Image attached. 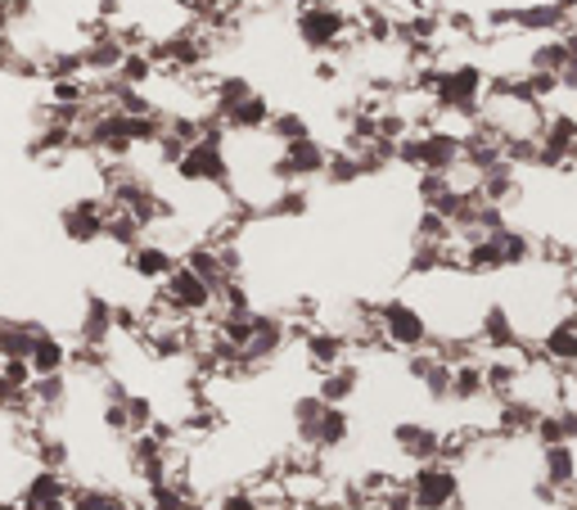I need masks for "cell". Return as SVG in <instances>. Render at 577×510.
<instances>
[{"label": "cell", "mask_w": 577, "mask_h": 510, "mask_svg": "<svg viewBox=\"0 0 577 510\" xmlns=\"http://www.w3.org/2000/svg\"><path fill=\"white\" fill-rule=\"evenodd\" d=\"M487 72L478 63H455L442 72V82L434 91V104L438 114H455V118H470L478 123L483 118V104H487Z\"/></svg>", "instance_id": "obj_1"}, {"label": "cell", "mask_w": 577, "mask_h": 510, "mask_svg": "<svg viewBox=\"0 0 577 510\" xmlns=\"http://www.w3.org/2000/svg\"><path fill=\"white\" fill-rule=\"evenodd\" d=\"M374 321H379V339L389 348H402V352H425L434 344L429 335V316L419 312L415 303L406 299H389L374 308Z\"/></svg>", "instance_id": "obj_2"}, {"label": "cell", "mask_w": 577, "mask_h": 510, "mask_svg": "<svg viewBox=\"0 0 577 510\" xmlns=\"http://www.w3.org/2000/svg\"><path fill=\"white\" fill-rule=\"evenodd\" d=\"M293 27H298V42L312 46V50H334L353 36V19L338 5H325V0H307L293 19Z\"/></svg>", "instance_id": "obj_3"}, {"label": "cell", "mask_w": 577, "mask_h": 510, "mask_svg": "<svg viewBox=\"0 0 577 510\" xmlns=\"http://www.w3.org/2000/svg\"><path fill=\"white\" fill-rule=\"evenodd\" d=\"M406 492H411L415 510H460V475H455V465H447V461L415 465Z\"/></svg>", "instance_id": "obj_4"}, {"label": "cell", "mask_w": 577, "mask_h": 510, "mask_svg": "<svg viewBox=\"0 0 577 510\" xmlns=\"http://www.w3.org/2000/svg\"><path fill=\"white\" fill-rule=\"evenodd\" d=\"M221 140H226V131H208L172 172L181 181H189V186H221V190H230V163H226V144Z\"/></svg>", "instance_id": "obj_5"}, {"label": "cell", "mask_w": 577, "mask_h": 510, "mask_svg": "<svg viewBox=\"0 0 577 510\" xmlns=\"http://www.w3.org/2000/svg\"><path fill=\"white\" fill-rule=\"evenodd\" d=\"M159 294H163L181 316H204V312H212V303H217V289H212L208 280H199L185 263L163 280Z\"/></svg>", "instance_id": "obj_6"}, {"label": "cell", "mask_w": 577, "mask_h": 510, "mask_svg": "<svg viewBox=\"0 0 577 510\" xmlns=\"http://www.w3.org/2000/svg\"><path fill=\"white\" fill-rule=\"evenodd\" d=\"M325 167H330V150L316 136H307V140L285 144L280 159L272 163V176L289 186V181H302V176H325Z\"/></svg>", "instance_id": "obj_7"}, {"label": "cell", "mask_w": 577, "mask_h": 510, "mask_svg": "<svg viewBox=\"0 0 577 510\" xmlns=\"http://www.w3.org/2000/svg\"><path fill=\"white\" fill-rule=\"evenodd\" d=\"M59 222L72 244H95L104 240V227H108V199H72L59 212Z\"/></svg>", "instance_id": "obj_8"}, {"label": "cell", "mask_w": 577, "mask_h": 510, "mask_svg": "<svg viewBox=\"0 0 577 510\" xmlns=\"http://www.w3.org/2000/svg\"><path fill=\"white\" fill-rule=\"evenodd\" d=\"M442 439H447V433H438L434 425H419V420H402V425L393 429V448H397L406 461H415V465L442 461Z\"/></svg>", "instance_id": "obj_9"}, {"label": "cell", "mask_w": 577, "mask_h": 510, "mask_svg": "<svg viewBox=\"0 0 577 510\" xmlns=\"http://www.w3.org/2000/svg\"><path fill=\"white\" fill-rule=\"evenodd\" d=\"M542 167H564L577 159V118L573 114H551L542 127Z\"/></svg>", "instance_id": "obj_10"}, {"label": "cell", "mask_w": 577, "mask_h": 510, "mask_svg": "<svg viewBox=\"0 0 577 510\" xmlns=\"http://www.w3.org/2000/svg\"><path fill=\"white\" fill-rule=\"evenodd\" d=\"M536 344H542V357L551 361V367H559V371H577V312L564 316V321H555Z\"/></svg>", "instance_id": "obj_11"}, {"label": "cell", "mask_w": 577, "mask_h": 510, "mask_svg": "<svg viewBox=\"0 0 577 510\" xmlns=\"http://www.w3.org/2000/svg\"><path fill=\"white\" fill-rule=\"evenodd\" d=\"M285 339H289V325H285L280 316H257V335H253V344H249L244 357H240V371L272 361V357L285 348Z\"/></svg>", "instance_id": "obj_12"}, {"label": "cell", "mask_w": 577, "mask_h": 510, "mask_svg": "<svg viewBox=\"0 0 577 510\" xmlns=\"http://www.w3.org/2000/svg\"><path fill=\"white\" fill-rule=\"evenodd\" d=\"M302 348H307V361H312V367H316V371L325 375V371L343 367V357H348L353 339L343 335V331H307Z\"/></svg>", "instance_id": "obj_13"}, {"label": "cell", "mask_w": 577, "mask_h": 510, "mask_svg": "<svg viewBox=\"0 0 577 510\" xmlns=\"http://www.w3.org/2000/svg\"><path fill=\"white\" fill-rule=\"evenodd\" d=\"M212 50L199 42V36H168V42L159 46V50H149V59L153 63H172L176 72H195V68H204V59H208Z\"/></svg>", "instance_id": "obj_14"}, {"label": "cell", "mask_w": 577, "mask_h": 510, "mask_svg": "<svg viewBox=\"0 0 577 510\" xmlns=\"http://www.w3.org/2000/svg\"><path fill=\"white\" fill-rule=\"evenodd\" d=\"M542 479H546L551 488H559L564 497L577 492V443L542 448Z\"/></svg>", "instance_id": "obj_15"}, {"label": "cell", "mask_w": 577, "mask_h": 510, "mask_svg": "<svg viewBox=\"0 0 577 510\" xmlns=\"http://www.w3.org/2000/svg\"><path fill=\"white\" fill-rule=\"evenodd\" d=\"M127 267H131L140 280H168L181 263L172 258V248H168V244H140V248L127 253Z\"/></svg>", "instance_id": "obj_16"}, {"label": "cell", "mask_w": 577, "mask_h": 510, "mask_svg": "<svg viewBox=\"0 0 577 510\" xmlns=\"http://www.w3.org/2000/svg\"><path fill=\"white\" fill-rule=\"evenodd\" d=\"M113 325H118V308H113L108 299L91 294L86 299V316H82V344L86 348H104L108 335H113Z\"/></svg>", "instance_id": "obj_17"}, {"label": "cell", "mask_w": 577, "mask_h": 510, "mask_svg": "<svg viewBox=\"0 0 577 510\" xmlns=\"http://www.w3.org/2000/svg\"><path fill=\"white\" fill-rule=\"evenodd\" d=\"M127 42H123V36H95V42L86 46V68L91 72H100V78H118V68L127 63Z\"/></svg>", "instance_id": "obj_18"}, {"label": "cell", "mask_w": 577, "mask_h": 510, "mask_svg": "<svg viewBox=\"0 0 577 510\" xmlns=\"http://www.w3.org/2000/svg\"><path fill=\"white\" fill-rule=\"evenodd\" d=\"M42 339L32 321H0V361H32V348Z\"/></svg>", "instance_id": "obj_19"}, {"label": "cell", "mask_w": 577, "mask_h": 510, "mask_svg": "<svg viewBox=\"0 0 577 510\" xmlns=\"http://www.w3.org/2000/svg\"><path fill=\"white\" fill-rule=\"evenodd\" d=\"M573 59V36H542L532 50H528V68L536 72H555V78H564V68Z\"/></svg>", "instance_id": "obj_20"}, {"label": "cell", "mask_w": 577, "mask_h": 510, "mask_svg": "<svg viewBox=\"0 0 577 510\" xmlns=\"http://www.w3.org/2000/svg\"><path fill=\"white\" fill-rule=\"evenodd\" d=\"M357 389H361V371L353 367V361H343V367H334V371L321 375L316 393L325 397L330 407H343V403H353V397H357Z\"/></svg>", "instance_id": "obj_21"}, {"label": "cell", "mask_w": 577, "mask_h": 510, "mask_svg": "<svg viewBox=\"0 0 577 510\" xmlns=\"http://www.w3.org/2000/svg\"><path fill=\"white\" fill-rule=\"evenodd\" d=\"M478 397H492L487 367L483 361H460L455 375H451V403H478Z\"/></svg>", "instance_id": "obj_22"}, {"label": "cell", "mask_w": 577, "mask_h": 510, "mask_svg": "<svg viewBox=\"0 0 577 510\" xmlns=\"http://www.w3.org/2000/svg\"><path fill=\"white\" fill-rule=\"evenodd\" d=\"M478 195H483L487 204H496V208H506V204L519 195V167L506 159V163H496L492 172H483V186H478Z\"/></svg>", "instance_id": "obj_23"}, {"label": "cell", "mask_w": 577, "mask_h": 510, "mask_svg": "<svg viewBox=\"0 0 577 510\" xmlns=\"http://www.w3.org/2000/svg\"><path fill=\"white\" fill-rule=\"evenodd\" d=\"M272 104H266V95H249L244 104H235V108H230V114H226V127H235V131H266V127H272Z\"/></svg>", "instance_id": "obj_24"}, {"label": "cell", "mask_w": 577, "mask_h": 510, "mask_svg": "<svg viewBox=\"0 0 577 510\" xmlns=\"http://www.w3.org/2000/svg\"><path fill=\"white\" fill-rule=\"evenodd\" d=\"M348 433H353V416L343 412V407H330L316 425V439H312V452H334L348 443Z\"/></svg>", "instance_id": "obj_25"}, {"label": "cell", "mask_w": 577, "mask_h": 510, "mask_svg": "<svg viewBox=\"0 0 577 510\" xmlns=\"http://www.w3.org/2000/svg\"><path fill=\"white\" fill-rule=\"evenodd\" d=\"M68 357H72L68 344L42 331V339H36V348H32V371H36V380H42V375H64Z\"/></svg>", "instance_id": "obj_26"}, {"label": "cell", "mask_w": 577, "mask_h": 510, "mask_svg": "<svg viewBox=\"0 0 577 510\" xmlns=\"http://www.w3.org/2000/svg\"><path fill=\"white\" fill-rule=\"evenodd\" d=\"M325 412H330V403H325L321 393H307V397H298V403H293V429H298V443L302 448H312L316 425H321Z\"/></svg>", "instance_id": "obj_27"}, {"label": "cell", "mask_w": 577, "mask_h": 510, "mask_svg": "<svg viewBox=\"0 0 577 510\" xmlns=\"http://www.w3.org/2000/svg\"><path fill=\"white\" fill-rule=\"evenodd\" d=\"M77 144H86L82 136H77V127H64V123H50L42 136L32 140V159H50V154H64V150H77Z\"/></svg>", "instance_id": "obj_28"}, {"label": "cell", "mask_w": 577, "mask_h": 510, "mask_svg": "<svg viewBox=\"0 0 577 510\" xmlns=\"http://www.w3.org/2000/svg\"><path fill=\"white\" fill-rule=\"evenodd\" d=\"M492 235H496V244H501L506 267H528V263L536 258V244H532V235H528V231L506 227V231H492Z\"/></svg>", "instance_id": "obj_29"}, {"label": "cell", "mask_w": 577, "mask_h": 510, "mask_svg": "<svg viewBox=\"0 0 577 510\" xmlns=\"http://www.w3.org/2000/svg\"><path fill=\"white\" fill-rule=\"evenodd\" d=\"M104 235H108L113 244H118V248H127V253L145 244V227L136 222L131 212H123V208H113V204H108V227H104Z\"/></svg>", "instance_id": "obj_30"}, {"label": "cell", "mask_w": 577, "mask_h": 510, "mask_svg": "<svg viewBox=\"0 0 577 510\" xmlns=\"http://www.w3.org/2000/svg\"><path fill=\"white\" fill-rule=\"evenodd\" d=\"M249 95H253V82H249V78H235V72H230V78H221V82H217V91H212V114H217V118H226L230 108L244 104Z\"/></svg>", "instance_id": "obj_31"}, {"label": "cell", "mask_w": 577, "mask_h": 510, "mask_svg": "<svg viewBox=\"0 0 577 510\" xmlns=\"http://www.w3.org/2000/svg\"><path fill=\"white\" fill-rule=\"evenodd\" d=\"M68 510H136V506L123 492H108V488H72Z\"/></svg>", "instance_id": "obj_32"}, {"label": "cell", "mask_w": 577, "mask_h": 510, "mask_svg": "<svg viewBox=\"0 0 577 510\" xmlns=\"http://www.w3.org/2000/svg\"><path fill=\"white\" fill-rule=\"evenodd\" d=\"M64 397H68V380H64V375H42V380L32 384L27 403H32L36 412H55V407H64Z\"/></svg>", "instance_id": "obj_33"}, {"label": "cell", "mask_w": 577, "mask_h": 510, "mask_svg": "<svg viewBox=\"0 0 577 510\" xmlns=\"http://www.w3.org/2000/svg\"><path fill=\"white\" fill-rule=\"evenodd\" d=\"M149 510H189V492L181 479H168V484H153L149 488Z\"/></svg>", "instance_id": "obj_34"}, {"label": "cell", "mask_w": 577, "mask_h": 510, "mask_svg": "<svg viewBox=\"0 0 577 510\" xmlns=\"http://www.w3.org/2000/svg\"><path fill=\"white\" fill-rule=\"evenodd\" d=\"M366 176V167H361V159L348 150V154H330V167H325V181L330 186H353V181H361Z\"/></svg>", "instance_id": "obj_35"}, {"label": "cell", "mask_w": 577, "mask_h": 510, "mask_svg": "<svg viewBox=\"0 0 577 510\" xmlns=\"http://www.w3.org/2000/svg\"><path fill=\"white\" fill-rule=\"evenodd\" d=\"M32 456H36V470H64V465H68V443L46 439V433H36Z\"/></svg>", "instance_id": "obj_36"}, {"label": "cell", "mask_w": 577, "mask_h": 510, "mask_svg": "<svg viewBox=\"0 0 577 510\" xmlns=\"http://www.w3.org/2000/svg\"><path fill=\"white\" fill-rule=\"evenodd\" d=\"M266 131H272L280 144H293V140H307V136H312V127H307V118H302V114H289V108H285V114H276V118H272V127H266Z\"/></svg>", "instance_id": "obj_37"}, {"label": "cell", "mask_w": 577, "mask_h": 510, "mask_svg": "<svg viewBox=\"0 0 577 510\" xmlns=\"http://www.w3.org/2000/svg\"><path fill=\"white\" fill-rule=\"evenodd\" d=\"M415 195L425 199V208H438V204L451 195V176H442V172H419Z\"/></svg>", "instance_id": "obj_38"}, {"label": "cell", "mask_w": 577, "mask_h": 510, "mask_svg": "<svg viewBox=\"0 0 577 510\" xmlns=\"http://www.w3.org/2000/svg\"><path fill=\"white\" fill-rule=\"evenodd\" d=\"M397 27H402V23H397L389 10H366V14H361V32L370 36V42H393Z\"/></svg>", "instance_id": "obj_39"}, {"label": "cell", "mask_w": 577, "mask_h": 510, "mask_svg": "<svg viewBox=\"0 0 577 510\" xmlns=\"http://www.w3.org/2000/svg\"><path fill=\"white\" fill-rule=\"evenodd\" d=\"M149 78H153V59H149L145 50H131V55H127V63L118 68V82H123V86H136V91H140V86H145Z\"/></svg>", "instance_id": "obj_40"}, {"label": "cell", "mask_w": 577, "mask_h": 510, "mask_svg": "<svg viewBox=\"0 0 577 510\" xmlns=\"http://www.w3.org/2000/svg\"><path fill=\"white\" fill-rule=\"evenodd\" d=\"M307 208H312V199H307V190H298V186H285L280 195H276V204L266 208L272 217H302Z\"/></svg>", "instance_id": "obj_41"}, {"label": "cell", "mask_w": 577, "mask_h": 510, "mask_svg": "<svg viewBox=\"0 0 577 510\" xmlns=\"http://www.w3.org/2000/svg\"><path fill=\"white\" fill-rule=\"evenodd\" d=\"M113 104H118V114H127V118H145V114H153L149 95H145V91H136V86H123L118 95H113Z\"/></svg>", "instance_id": "obj_42"}, {"label": "cell", "mask_w": 577, "mask_h": 510, "mask_svg": "<svg viewBox=\"0 0 577 510\" xmlns=\"http://www.w3.org/2000/svg\"><path fill=\"white\" fill-rule=\"evenodd\" d=\"M46 68H50V78H55V82H59V78H77V72L86 68V50H72V55H55V59H50Z\"/></svg>", "instance_id": "obj_43"}, {"label": "cell", "mask_w": 577, "mask_h": 510, "mask_svg": "<svg viewBox=\"0 0 577 510\" xmlns=\"http://www.w3.org/2000/svg\"><path fill=\"white\" fill-rule=\"evenodd\" d=\"M127 412H131V429H136V433H149V429H153V403H149V397L131 393V397H127Z\"/></svg>", "instance_id": "obj_44"}, {"label": "cell", "mask_w": 577, "mask_h": 510, "mask_svg": "<svg viewBox=\"0 0 577 510\" xmlns=\"http://www.w3.org/2000/svg\"><path fill=\"white\" fill-rule=\"evenodd\" d=\"M104 425H108L113 433H131V412H127V403H104Z\"/></svg>", "instance_id": "obj_45"}, {"label": "cell", "mask_w": 577, "mask_h": 510, "mask_svg": "<svg viewBox=\"0 0 577 510\" xmlns=\"http://www.w3.org/2000/svg\"><path fill=\"white\" fill-rule=\"evenodd\" d=\"M374 510H415V501H411V492H406V488H402V492H393V497H389V501H379V506H374Z\"/></svg>", "instance_id": "obj_46"}, {"label": "cell", "mask_w": 577, "mask_h": 510, "mask_svg": "<svg viewBox=\"0 0 577 510\" xmlns=\"http://www.w3.org/2000/svg\"><path fill=\"white\" fill-rule=\"evenodd\" d=\"M118 14H123V0H100V19H104V23H113Z\"/></svg>", "instance_id": "obj_47"}, {"label": "cell", "mask_w": 577, "mask_h": 510, "mask_svg": "<svg viewBox=\"0 0 577 510\" xmlns=\"http://www.w3.org/2000/svg\"><path fill=\"white\" fill-rule=\"evenodd\" d=\"M316 78H321V82H334V78H338V63H334V59H321V63H316Z\"/></svg>", "instance_id": "obj_48"}, {"label": "cell", "mask_w": 577, "mask_h": 510, "mask_svg": "<svg viewBox=\"0 0 577 510\" xmlns=\"http://www.w3.org/2000/svg\"><path fill=\"white\" fill-rule=\"evenodd\" d=\"M5 5H10V14H14V19H23V14L32 10V0H5Z\"/></svg>", "instance_id": "obj_49"}, {"label": "cell", "mask_w": 577, "mask_h": 510, "mask_svg": "<svg viewBox=\"0 0 577 510\" xmlns=\"http://www.w3.org/2000/svg\"><path fill=\"white\" fill-rule=\"evenodd\" d=\"M10 19H14V14H10V5H5V0H0V36L10 32Z\"/></svg>", "instance_id": "obj_50"}, {"label": "cell", "mask_w": 577, "mask_h": 510, "mask_svg": "<svg viewBox=\"0 0 577 510\" xmlns=\"http://www.w3.org/2000/svg\"><path fill=\"white\" fill-rule=\"evenodd\" d=\"M555 5H559V10H564V14H568V19H573V14H577V0H555Z\"/></svg>", "instance_id": "obj_51"}, {"label": "cell", "mask_w": 577, "mask_h": 510, "mask_svg": "<svg viewBox=\"0 0 577 510\" xmlns=\"http://www.w3.org/2000/svg\"><path fill=\"white\" fill-rule=\"evenodd\" d=\"M573 118H577V104H573Z\"/></svg>", "instance_id": "obj_52"}]
</instances>
